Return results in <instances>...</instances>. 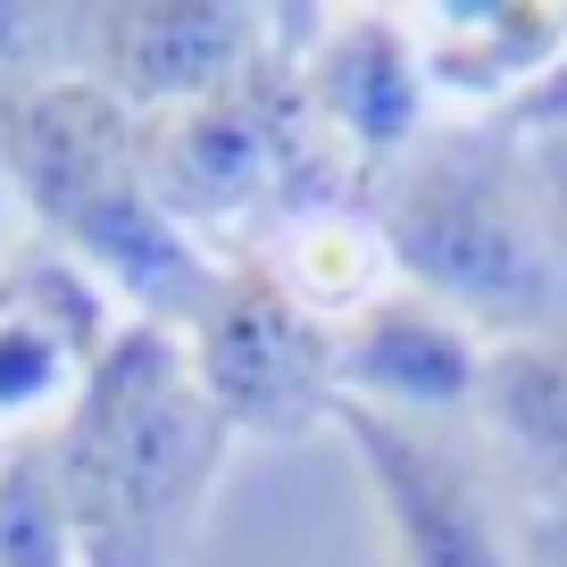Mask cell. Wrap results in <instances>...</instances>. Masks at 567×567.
<instances>
[{
	"label": "cell",
	"mask_w": 567,
	"mask_h": 567,
	"mask_svg": "<svg viewBox=\"0 0 567 567\" xmlns=\"http://www.w3.org/2000/svg\"><path fill=\"white\" fill-rule=\"evenodd\" d=\"M292 75H301L309 117L359 176L401 159L443 117L417 68L409 9H309V42H292Z\"/></svg>",
	"instance_id": "8"
},
{
	"label": "cell",
	"mask_w": 567,
	"mask_h": 567,
	"mask_svg": "<svg viewBox=\"0 0 567 567\" xmlns=\"http://www.w3.org/2000/svg\"><path fill=\"white\" fill-rule=\"evenodd\" d=\"M42 443L84 567H184L234 460V434L193 392L176 334L134 318L84 368Z\"/></svg>",
	"instance_id": "1"
},
{
	"label": "cell",
	"mask_w": 567,
	"mask_h": 567,
	"mask_svg": "<svg viewBox=\"0 0 567 567\" xmlns=\"http://www.w3.org/2000/svg\"><path fill=\"white\" fill-rule=\"evenodd\" d=\"M0 176L9 200L34 209L51 250H68L109 301L134 309V326L184 334L217 284V250L167 217L151 184V117L117 109L109 92L51 75L0 101Z\"/></svg>",
	"instance_id": "3"
},
{
	"label": "cell",
	"mask_w": 567,
	"mask_h": 567,
	"mask_svg": "<svg viewBox=\"0 0 567 567\" xmlns=\"http://www.w3.org/2000/svg\"><path fill=\"white\" fill-rule=\"evenodd\" d=\"M276 25V9L243 0H84L68 9V75L134 117H176L259 68Z\"/></svg>",
	"instance_id": "7"
},
{
	"label": "cell",
	"mask_w": 567,
	"mask_h": 567,
	"mask_svg": "<svg viewBox=\"0 0 567 567\" xmlns=\"http://www.w3.org/2000/svg\"><path fill=\"white\" fill-rule=\"evenodd\" d=\"M176 351L234 443H284V434L334 425V326L250 250L217 259L209 301L184 318Z\"/></svg>",
	"instance_id": "5"
},
{
	"label": "cell",
	"mask_w": 567,
	"mask_h": 567,
	"mask_svg": "<svg viewBox=\"0 0 567 567\" xmlns=\"http://www.w3.org/2000/svg\"><path fill=\"white\" fill-rule=\"evenodd\" d=\"M484 125H501V134H517V142H543V134H567V42H559V59H550L543 75H534L526 92H517L501 117H484Z\"/></svg>",
	"instance_id": "13"
},
{
	"label": "cell",
	"mask_w": 567,
	"mask_h": 567,
	"mask_svg": "<svg viewBox=\"0 0 567 567\" xmlns=\"http://www.w3.org/2000/svg\"><path fill=\"white\" fill-rule=\"evenodd\" d=\"M0 567H84L75 559V526H68V501H59L42 425L0 443Z\"/></svg>",
	"instance_id": "12"
},
{
	"label": "cell",
	"mask_w": 567,
	"mask_h": 567,
	"mask_svg": "<svg viewBox=\"0 0 567 567\" xmlns=\"http://www.w3.org/2000/svg\"><path fill=\"white\" fill-rule=\"evenodd\" d=\"M484 351L493 342L443 301L384 284L368 309L334 326V392L375 417H467L484 384Z\"/></svg>",
	"instance_id": "9"
},
{
	"label": "cell",
	"mask_w": 567,
	"mask_h": 567,
	"mask_svg": "<svg viewBox=\"0 0 567 567\" xmlns=\"http://www.w3.org/2000/svg\"><path fill=\"white\" fill-rule=\"evenodd\" d=\"M151 184H159L167 217L184 234H234V250H250L292 209L342 200L368 176L309 117L284 25H276V51L250 75H234L226 92L176 109V117H151Z\"/></svg>",
	"instance_id": "4"
},
{
	"label": "cell",
	"mask_w": 567,
	"mask_h": 567,
	"mask_svg": "<svg viewBox=\"0 0 567 567\" xmlns=\"http://www.w3.org/2000/svg\"><path fill=\"white\" fill-rule=\"evenodd\" d=\"M526 167H534V193H543L550 243H559V259H567V134H543V142H526Z\"/></svg>",
	"instance_id": "14"
},
{
	"label": "cell",
	"mask_w": 567,
	"mask_h": 567,
	"mask_svg": "<svg viewBox=\"0 0 567 567\" xmlns=\"http://www.w3.org/2000/svg\"><path fill=\"white\" fill-rule=\"evenodd\" d=\"M467 425L509 517H526L543 550H567V334L493 342Z\"/></svg>",
	"instance_id": "10"
},
{
	"label": "cell",
	"mask_w": 567,
	"mask_h": 567,
	"mask_svg": "<svg viewBox=\"0 0 567 567\" xmlns=\"http://www.w3.org/2000/svg\"><path fill=\"white\" fill-rule=\"evenodd\" d=\"M334 434L375 493L392 567H517V517L467 417H375L334 401Z\"/></svg>",
	"instance_id": "6"
},
{
	"label": "cell",
	"mask_w": 567,
	"mask_h": 567,
	"mask_svg": "<svg viewBox=\"0 0 567 567\" xmlns=\"http://www.w3.org/2000/svg\"><path fill=\"white\" fill-rule=\"evenodd\" d=\"M368 217L392 276L467 318L484 342L567 334V259L517 134L484 117H434L401 159L368 167Z\"/></svg>",
	"instance_id": "2"
},
{
	"label": "cell",
	"mask_w": 567,
	"mask_h": 567,
	"mask_svg": "<svg viewBox=\"0 0 567 567\" xmlns=\"http://www.w3.org/2000/svg\"><path fill=\"white\" fill-rule=\"evenodd\" d=\"M409 25H417L425 92L451 117H501L567 42V9L550 0H443L409 9Z\"/></svg>",
	"instance_id": "11"
}]
</instances>
